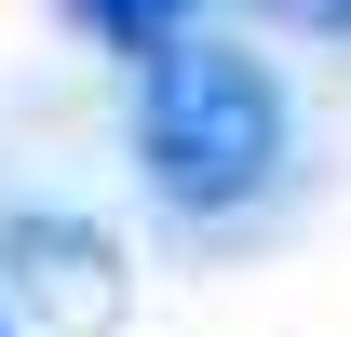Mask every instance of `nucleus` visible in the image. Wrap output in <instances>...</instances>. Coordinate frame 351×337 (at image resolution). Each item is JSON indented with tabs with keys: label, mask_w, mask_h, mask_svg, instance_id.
Here are the masks:
<instances>
[{
	"label": "nucleus",
	"mask_w": 351,
	"mask_h": 337,
	"mask_svg": "<svg viewBox=\"0 0 351 337\" xmlns=\"http://www.w3.org/2000/svg\"><path fill=\"white\" fill-rule=\"evenodd\" d=\"M298 162V108L270 82V54L217 41V27H176L149 41L135 68V175H149V203L189 216V229H230V216H257Z\"/></svg>",
	"instance_id": "obj_1"
},
{
	"label": "nucleus",
	"mask_w": 351,
	"mask_h": 337,
	"mask_svg": "<svg viewBox=\"0 0 351 337\" xmlns=\"http://www.w3.org/2000/svg\"><path fill=\"white\" fill-rule=\"evenodd\" d=\"M0 310L14 337H108L135 310V270L95 216H0Z\"/></svg>",
	"instance_id": "obj_2"
},
{
	"label": "nucleus",
	"mask_w": 351,
	"mask_h": 337,
	"mask_svg": "<svg viewBox=\"0 0 351 337\" xmlns=\"http://www.w3.org/2000/svg\"><path fill=\"white\" fill-rule=\"evenodd\" d=\"M68 27H95V41H122V54H149V41H176V27H203V0H54Z\"/></svg>",
	"instance_id": "obj_3"
},
{
	"label": "nucleus",
	"mask_w": 351,
	"mask_h": 337,
	"mask_svg": "<svg viewBox=\"0 0 351 337\" xmlns=\"http://www.w3.org/2000/svg\"><path fill=\"white\" fill-rule=\"evenodd\" d=\"M0 337H14V310H0Z\"/></svg>",
	"instance_id": "obj_4"
}]
</instances>
